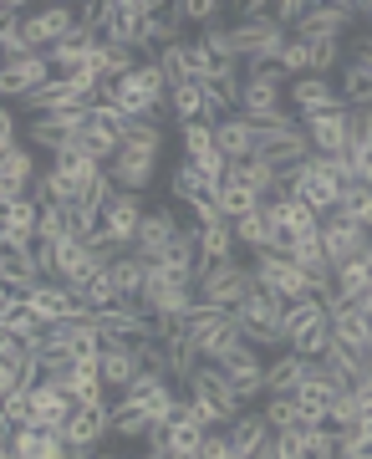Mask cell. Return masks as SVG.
I'll return each instance as SVG.
<instances>
[{"mask_svg":"<svg viewBox=\"0 0 372 459\" xmlns=\"http://www.w3.org/2000/svg\"><path fill=\"white\" fill-rule=\"evenodd\" d=\"M184 394L199 403V413H204V424H210V429H229L245 413V403L229 394V377L220 373V362H204V368L189 377V388H184Z\"/></svg>","mask_w":372,"mask_h":459,"instance_id":"obj_4","label":"cell"},{"mask_svg":"<svg viewBox=\"0 0 372 459\" xmlns=\"http://www.w3.org/2000/svg\"><path fill=\"white\" fill-rule=\"evenodd\" d=\"M260 413L271 419V429H275V434H286V429H296L301 419H307L296 398H265V403H260Z\"/></svg>","mask_w":372,"mask_h":459,"instance_id":"obj_43","label":"cell"},{"mask_svg":"<svg viewBox=\"0 0 372 459\" xmlns=\"http://www.w3.org/2000/svg\"><path fill=\"white\" fill-rule=\"evenodd\" d=\"M178 148H184V159H189V164L220 153V148H214V123H184V128H178Z\"/></svg>","mask_w":372,"mask_h":459,"instance_id":"obj_36","label":"cell"},{"mask_svg":"<svg viewBox=\"0 0 372 459\" xmlns=\"http://www.w3.org/2000/svg\"><path fill=\"white\" fill-rule=\"evenodd\" d=\"M368 373H372V347H368Z\"/></svg>","mask_w":372,"mask_h":459,"instance_id":"obj_53","label":"cell"},{"mask_svg":"<svg viewBox=\"0 0 372 459\" xmlns=\"http://www.w3.org/2000/svg\"><path fill=\"white\" fill-rule=\"evenodd\" d=\"M235 240H240V250H271L275 240V225H271V214L255 210V214H245V220H235Z\"/></svg>","mask_w":372,"mask_h":459,"instance_id":"obj_33","label":"cell"},{"mask_svg":"<svg viewBox=\"0 0 372 459\" xmlns=\"http://www.w3.org/2000/svg\"><path fill=\"white\" fill-rule=\"evenodd\" d=\"M77 301H82V307H87V312H92V316H98V312H113V307H123L128 296L117 291L113 271H102V276H92V281H87V286H82V291H77Z\"/></svg>","mask_w":372,"mask_h":459,"instance_id":"obj_30","label":"cell"},{"mask_svg":"<svg viewBox=\"0 0 372 459\" xmlns=\"http://www.w3.org/2000/svg\"><path fill=\"white\" fill-rule=\"evenodd\" d=\"M51 77H56L51 56L47 51H31V56H21V62L0 66V92H5V102H21V98H31L36 87H47Z\"/></svg>","mask_w":372,"mask_h":459,"instance_id":"obj_11","label":"cell"},{"mask_svg":"<svg viewBox=\"0 0 372 459\" xmlns=\"http://www.w3.org/2000/svg\"><path fill=\"white\" fill-rule=\"evenodd\" d=\"M138 459H174V455H169V449H159V444H143V455H138Z\"/></svg>","mask_w":372,"mask_h":459,"instance_id":"obj_50","label":"cell"},{"mask_svg":"<svg viewBox=\"0 0 372 459\" xmlns=\"http://www.w3.org/2000/svg\"><path fill=\"white\" fill-rule=\"evenodd\" d=\"M169 11H174V16L184 21V26H214L225 5H220V0H174Z\"/></svg>","mask_w":372,"mask_h":459,"instance_id":"obj_41","label":"cell"},{"mask_svg":"<svg viewBox=\"0 0 372 459\" xmlns=\"http://www.w3.org/2000/svg\"><path fill=\"white\" fill-rule=\"evenodd\" d=\"M220 214H225L229 225H235V220H245V214H255V210H265V199L255 195V189H245V184H225V189H220Z\"/></svg>","mask_w":372,"mask_h":459,"instance_id":"obj_35","label":"cell"},{"mask_svg":"<svg viewBox=\"0 0 372 459\" xmlns=\"http://www.w3.org/2000/svg\"><path fill=\"white\" fill-rule=\"evenodd\" d=\"M169 11L163 0H108V36L113 47H128V51H143V31H148V16Z\"/></svg>","mask_w":372,"mask_h":459,"instance_id":"obj_6","label":"cell"},{"mask_svg":"<svg viewBox=\"0 0 372 459\" xmlns=\"http://www.w3.org/2000/svg\"><path fill=\"white\" fill-rule=\"evenodd\" d=\"M92 66H98V77H102V82H123V77H128L133 66H138V51L113 47V41H102L98 56H92Z\"/></svg>","mask_w":372,"mask_h":459,"instance_id":"obj_32","label":"cell"},{"mask_svg":"<svg viewBox=\"0 0 372 459\" xmlns=\"http://www.w3.org/2000/svg\"><path fill=\"white\" fill-rule=\"evenodd\" d=\"M271 439H275V429L260 409H245L240 419L229 424V449H235V459H255Z\"/></svg>","mask_w":372,"mask_h":459,"instance_id":"obj_21","label":"cell"},{"mask_svg":"<svg viewBox=\"0 0 372 459\" xmlns=\"http://www.w3.org/2000/svg\"><path fill=\"white\" fill-rule=\"evenodd\" d=\"M169 113H174V128L204 123V82H189V87H178V92H169Z\"/></svg>","mask_w":372,"mask_h":459,"instance_id":"obj_34","label":"cell"},{"mask_svg":"<svg viewBox=\"0 0 372 459\" xmlns=\"http://www.w3.org/2000/svg\"><path fill=\"white\" fill-rule=\"evenodd\" d=\"M347 56H352V51L342 47V41H316V47H311V77H332V72H342Z\"/></svg>","mask_w":372,"mask_h":459,"instance_id":"obj_40","label":"cell"},{"mask_svg":"<svg viewBox=\"0 0 372 459\" xmlns=\"http://www.w3.org/2000/svg\"><path fill=\"white\" fill-rule=\"evenodd\" d=\"M189 214H195V225H199V230H210V225H220V220H225V214H220V199H214V195L189 199Z\"/></svg>","mask_w":372,"mask_h":459,"instance_id":"obj_47","label":"cell"},{"mask_svg":"<svg viewBox=\"0 0 372 459\" xmlns=\"http://www.w3.org/2000/svg\"><path fill=\"white\" fill-rule=\"evenodd\" d=\"M286 102H291L296 117H316V113H342L347 102H342V87L332 77H296L286 87Z\"/></svg>","mask_w":372,"mask_h":459,"instance_id":"obj_13","label":"cell"},{"mask_svg":"<svg viewBox=\"0 0 372 459\" xmlns=\"http://www.w3.org/2000/svg\"><path fill=\"white\" fill-rule=\"evenodd\" d=\"M357 0H326V5H311L307 21L296 26V41H307V47H316V41H342V36L357 26Z\"/></svg>","mask_w":372,"mask_h":459,"instance_id":"obj_9","label":"cell"},{"mask_svg":"<svg viewBox=\"0 0 372 459\" xmlns=\"http://www.w3.org/2000/svg\"><path fill=\"white\" fill-rule=\"evenodd\" d=\"M178 230H184V225H178V214L169 210V204L148 210L143 225H138V246H133V255H148V261H153V255H163V250L178 240Z\"/></svg>","mask_w":372,"mask_h":459,"instance_id":"obj_16","label":"cell"},{"mask_svg":"<svg viewBox=\"0 0 372 459\" xmlns=\"http://www.w3.org/2000/svg\"><path fill=\"white\" fill-rule=\"evenodd\" d=\"M214 148L225 153L229 164H250V159L260 153V133L235 113V117H225V123H214Z\"/></svg>","mask_w":372,"mask_h":459,"instance_id":"obj_19","label":"cell"},{"mask_svg":"<svg viewBox=\"0 0 372 459\" xmlns=\"http://www.w3.org/2000/svg\"><path fill=\"white\" fill-rule=\"evenodd\" d=\"M362 434H372V409H362Z\"/></svg>","mask_w":372,"mask_h":459,"instance_id":"obj_52","label":"cell"},{"mask_svg":"<svg viewBox=\"0 0 372 459\" xmlns=\"http://www.w3.org/2000/svg\"><path fill=\"white\" fill-rule=\"evenodd\" d=\"M92 459H133V455H123V449H92Z\"/></svg>","mask_w":372,"mask_h":459,"instance_id":"obj_51","label":"cell"},{"mask_svg":"<svg viewBox=\"0 0 372 459\" xmlns=\"http://www.w3.org/2000/svg\"><path fill=\"white\" fill-rule=\"evenodd\" d=\"M337 87H342L347 113H357V108H372V56H347Z\"/></svg>","mask_w":372,"mask_h":459,"instance_id":"obj_26","label":"cell"},{"mask_svg":"<svg viewBox=\"0 0 372 459\" xmlns=\"http://www.w3.org/2000/svg\"><path fill=\"white\" fill-rule=\"evenodd\" d=\"M72 31H77V5H66V0L36 5L31 16L21 21V36H26V47H31V51H51V47H62V41H66Z\"/></svg>","mask_w":372,"mask_h":459,"instance_id":"obj_7","label":"cell"},{"mask_svg":"<svg viewBox=\"0 0 372 459\" xmlns=\"http://www.w3.org/2000/svg\"><path fill=\"white\" fill-rule=\"evenodd\" d=\"M342 220H357V225H368V214H372V184H342V204H337Z\"/></svg>","mask_w":372,"mask_h":459,"instance_id":"obj_39","label":"cell"},{"mask_svg":"<svg viewBox=\"0 0 372 459\" xmlns=\"http://www.w3.org/2000/svg\"><path fill=\"white\" fill-rule=\"evenodd\" d=\"M286 108V72L281 66H265V72H245L240 87V117H265Z\"/></svg>","mask_w":372,"mask_h":459,"instance_id":"obj_10","label":"cell"},{"mask_svg":"<svg viewBox=\"0 0 372 459\" xmlns=\"http://www.w3.org/2000/svg\"><path fill=\"white\" fill-rule=\"evenodd\" d=\"M301 128L311 138V153L322 159H337V153H352V113H316V117H301Z\"/></svg>","mask_w":372,"mask_h":459,"instance_id":"obj_14","label":"cell"},{"mask_svg":"<svg viewBox=\"0 0 372 459\" xmlns=\"http://www.w3.org/2000/svg\"><path fill=\"white\" fill-rule=\"evenodd\" d=\"M143 373V362H138V352H133V342H117V337H108V352H102V383H108V394H128L133 377Z\"/></svg>","mask_w":372,"mask_h":459,"instance_id":"obj_20","label":"cell"},{"mask_svg":"<svg viewBox=\"0 0 372 459\" xmlns=\"http://www.w3.org/2000/svg\"><path fill=\"white\" fill-rule=\"evenodd\" d=\"M148 434H153V419H148L143 409L123 403V398H113V439H123V444H148Z\"/></svg>","mask_w":372,"mask_h":459,"instance_id":"obj_28","label":"cell"},{"mask_svg":"<svg viewBox=\"0 0 372 459\" xmlns=\"http://www.w3.org/2000/svg\"><path fill=\"white\" fill-rule=\"evenodd\" d=\"M113 281H117V291H123V296H143V286H148V261L128 250L123 261H113Z\"/></svg>","mask_w":372,"mask_h":459,"instance_id":"obj_38","label":"cell"},{"mask_svg":"<svg viewBox=\"0 0 372 459\" xmlns=\"http://www.w3.org/2000/svg\"><path fill=\"white\" fill-rule=\"evenodd\" d=\"M0 276H5V291H31V286H41V281H47L31 250H5V261H0Z\"/></svg>","mask_w":372,"mask_h":459,"instance_id":"obj_27","label":"cell"},{"mask_svg":"<svg viewBox=\"0 0 372 459\" xmlns=\"http://www.w3.org/2000/svg\"><path fill=\"white\" fill-rule=\"evenodd\" d=\"M235 250H240V240H235V225H229V220L199 230V261H210V265L235 261Z\"/></svg>","mask_w":372,"mask_h":459,"instance_id":"obj_29","label":"cell"},{"mask_svg":"<svg viewBox=\"0 0 372 459\" xmlns=\"http://www.w3.org/2000/svg\"><path fill=\"white\" fill-rule=\"evenodd\" d=\"M199 41L210 47V56H214V62H240V56H235V41H229V26H225V21H214V26H204V36H199Z\"/></svg>","mask_w":372,"mask_h":459,"instance_id":"obj_45","label":"cell"},{"mask_svg":"<svg viewBox=\"0 0 372 459\" xmlns=\"http://www.w3.org/2000/svg\"><path fill=\"white\" fill-rule=\"evenodd\" d=\"M199 459H235V449H229V429H210V439H204V455Z\"/></svg>","mask_w":372,"mask_h":459,"instance_id":"obj_49","label":"cell"},{"mask_svg":"<svg viewBox=\"0 0 372 459\" xmlns=\"http://www.w3.org/2000/svg\"><path fill=\"white\" fill-rule=\"evenodd\" d=\"M332 342L352 347V352H362V358H368V347H372V316L362 312V301H352L347 312L332 316Z\"/></svg>","mask_w":372,"mask_h":459,"instance_id":"obj_25","label":"cell"},{"mask_svg":"<svg viewBox=\"0 0 372 459\" xmlns=\"http://www.w3.org/2000/svg\"><path fill=\"white\" fill-rule=\"evenodd\" d=\"M286 296L275 291H255L250 301H245L240 312H235V322H240V337L250 347H260V352H286V337H281V322H286Z\"/></svg>","mask_w":372,"mask_h":459,"instance_id":"obj_3","label":"cell"},{"mask_svg":"<svg viewBox=\"0 0 372 459\" xmlns=\"http://www.w3.org/2000/svg\"><path fill=\"white\" fill-rule=\"evenodd\" d=\"M250 271H255L260 291H275V296H286V301H307V296H316V291H311V281L301 276V265H296L291 255L260 250L255 261H250Z\"/></svg>","mask_w":372,"mask_h":459,"instance_id":"obj_8","label":"cell"},{"mask_svg":"<svg viewBox=\"0 0 372 459\" xmlns=\"http://www.w3.org/2000/svg\"><path fill=\"white\" fill-rule=\"evenodd\" d=\"M184 66H189V77H195V82H210V72H214V56H210V47H204V41H184Z\"/></svg>","mask_w":372,"mask_h":459,"instance_id":"obj_46","label":"cell"},{"mask_svg":"<svg viewBox=\"0 0 372 459\" xmlns=\"http://www.w3.org/2000/svg\"><path fill=\"white\" fill-rule=\"evenodd\" d=\"M5 148H21V117H16V108L5 102V113H0V153Z\"/></svg>","mask_w":372,"mask_h":459,"instance_id":"obj_48","label":"cell"},{"mask_svg":"<svg viewBox=\"0 0 372 459\" xmlns=\"http://www.w3.org/2000/svg\"><path fill=\"white\" fill-rule=\"evenodd\" d=\"M281 72H286L291 82L296 77H311V47L307 41H296V36L286 41V51H281Z\"/></svg>","mask_w":372,"mask_h":459,"instance_id":"obj_44","label":"cell"},{"mask_svg":"<svg viewBox=\"0 0 372 459\" xmlns=\"http://www.w3.org/2000/svg\"><path fill=\"white\" fill-rule=\"evenodd\" d=\"M36 235H41V204H36V199L11 204L5 220H0V240H5V250H36Z\"/></svg>","mask_w":372,"mask_h":459,"instance_id":"obj_18","label":"cell"},{"mask_svg":"<svg viewBox=\"0 0 372 459\" xmlns=\"http://www.w3.org/2000/svg\"><path fill=\"white\" fill-rule=\"evenodd\" d=\"M281 337H286V347L301 352L307 362H322L326 347H332V312H326L322 296L291 301V307H286V322H281Z\"/></svg>","mask_w":372,"mask_h":459,"instance_id":"obj_2","label":"cell"},{"mask_svg":"<svg viewBox=\"0 0 372 459\" xmlns=\"http://www.w3.org/2000/svg\"><path fill=\"white\" fill-rule=\"evenodd\" d=\"M189 342H195V352L204 362H220L229 352V347H240V322H235V312H220V307H204V301H195V312H189Z\"/></svg>","mask_w":372,"mask_h":459,"instance_id":"obj_5","label":"cell"},{"mask_svg":"<svg viewBox=\"0 0 372 459\" xmlns=\"http://www.w3.org/2000/svg\"><path fill=\"white\" fill-rule=\"evenodd\" d=\"M117 189H128V195H143L153 174H159V159H148V153H128V148H117V159L108 164Z\"/></svg>","mask_w":372,"mask_h":459,"instance_id":"obj_24","label":"cell"},{"mask_svg":"<svg viewBox=\"0 0 372 459\" xmlns=\"http://www.w3.org/2000/svg\"><path fill=\"white\" fill-rule=\"evenodd\" d=\"M113 434V403H92V409H72V419H66V444L72 449H102V439Z\"/></svg>","mask_w":372,"mask_h":459,"instance_id":"obj_15","label":"cell"},{"mask_svg":"<svg viewBox=\"0 0 372 459\" xmlns=\"http://www.w3.org/2000/svg\"><path fill=\"white\" fill-rule=\"evenodd\" d=\"M265 214H271V225L275 230H291L296 240H301V235H316V230H322V214L311 210L307 199H265Z\"/></svg>","mask_w":372,"mask_h":459,"instance_id":"obj_23","label":"cell"},{"mask_svg":"<svg viewBox=\"0 0 372 459\" xmlns=\"http://www.w3.org/2000/svg\"><path fill=\"white\" fill-rule=\"evenodd\" d=\"M163 143H169L163 123H148V117H138V123H128V128H123V148H128V153H148V159H159Z\"/></svg>","mask_w":372,"mask_h":459,"instance_id":"obj_31","label":"cell"},{"mask_svg":"<svg viewBox=\"0 0 372 459\" xmlns=\"http://www.w3.org/2000/svg\"><path fill=\"white\" fill-rule=\"evenodd\" d=\"M169 189H174L178 204H189V199L204 195V174H199V169L189 164V159H178V164H174V179H169Z\"/></svg>","mask_w":372,"mask_h":459,"instance_id":"obj_42","label":"cell"},{"mask_svg":"<svg viewBox=\"0 0 372 459\" xmlns=\"http://www.w3.org/2000/svg\"><path fill=\"white\" fill-rule=\"evenodd\" d=\"M220 373H225V377H250V373H265V352H260V347H250V342L229 347L225 358H220Z\"/></svg>","mask_w":372,"mask_h":459,"instance_id":"obj_37","label":"cell"},{"mask_svg":"<svg viewBox=\"0 0 372 459\" xmlns=\"http://www.w3.org/2000/svg\"><path fill=\"white\" fill-rule=\"evenodd\" d=\"M255 159H265L271 169H296V164H307L311 159V138L307 128H286V133H271V138H260V153Z\"/></svg>","mask_w":372,"mask_h":459,"instance_id":"obj_17","label":"cell"},{"mask_svg":"<svg viewBox=\"0 0 372 459\" xmlns=\"http://www.w3.org/2000/svg\"><path fill=\"white\" fill-rule=\"evenodd\" d=\"M307 383V358L301 352H275L271 362H265V394L271 398H296V388Z\"/></svg>","mask_w":372,"mask_h":459,"instance_id":"obj_22","label":"cell"},{"mask_svg":"<svg viewBox=\"0 0 372 459\" xmlns=\"http://www.w3.org/2000/svg\"><path fill=\"white\" fill-rule=\"evenodd\" d=\"M195 291H199V301H204V307L240 312V307L260 291V286H255V271H250V265H240V261H220V265L199 261L195 265Z\"/></svg>","mask_w":372,"mask_h":459,"instance_id":"obj_1","label":"cell"},{"mask_svg":"<svg viewBox=\"0 0 372 459\" xmlns=\"http://www.w3.org/2000/svg\"><path fill=\"white\" fill-rule=\"evenodd\" d=\"M368 246H372V230L368 225L342 220V214H326V220H322V250H326V261H332V265L357 261Z\"/></svg>","mask_w":372,"mask_h":459,"instance_id":"obj_12","label":"cell"}]
</instances>
